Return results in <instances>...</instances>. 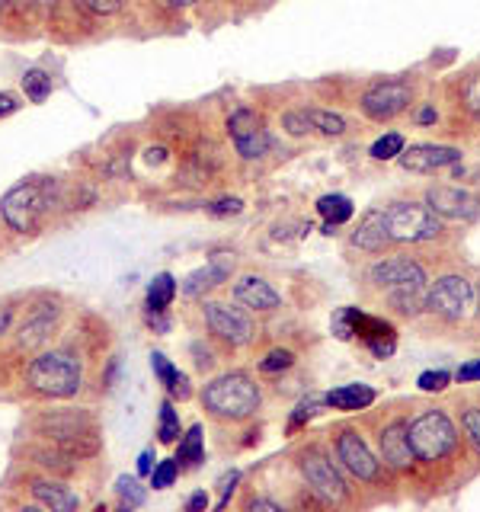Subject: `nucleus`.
Masks as SVG:
<instances>
[{
	"mask_svg": "<svg viewBox=\"0 0 480 512\" xmlns=\"http://www.w3.org/2000/svg\"><path fill=\"white\" fill-rule=\"evenodd\" d=\"M157 436H160V442H180V436H183V426H180V413L173 410V404L170 400H164L160 404V416H157Z\"/></svg>",
	"mask_w": 480,
	"mask_h": 512,
	"instance_id": "c85d7f7f",
	"label": "nucleus"
},
{
	"mask_svg": "<svg viewBox=\"0 0 480 512\" xmlns=\"http://www.w3.org/2000/svg\"><path fill=\"white\" fill-rule=\"evenodd\" d=\"M282 125H285V132H288V135H295V138L314 132L311 122H308V112H304V109H301V112H285V116H282Z\"/></svg>",
	"mask_w": 480,
	"mask_h": 512,
	"instance_id": "c9c22d12",
	"label": "nucleus"
},
{
	"mask_svg": "<svg viewBox=\"0 0 480 512\" xmlns=\"http://www.w3.org/2000/svg\"><path fill=\"white\" fill-rule=\"evenodd\" d=\"M23 90L32 103H45L48 96H52V77H48L45 71H26L23 74Z\"/></svg>",
	"mask_w": 480,
	"mask_h": 512,
	"instance_id": "7c9ffc66",
	"label": "nucleus"
},
{
	"mask_svg": "<svg viewBox=\"0 0 480 512\" xmlns=\"http://www.w3.org/2000/svg\"><path fill=\"white\" fill-rule=\"evenodd\" d=\"M416 96V84L407 77H388V80H375L372 87L362 93V112L372 122H391L400 112H407Z\"/></svg>",
	"mask_w": 480,
	"mask_h": 512,
	"instance_id": "0eeeda50",
	"label": "nucleus"
},
{
	"mask_svg": "<svg viewBox=\"0 0 480 512\" xmlns=\"http://www.w3.org/2000/svg\"><path fill=\"white\" fill-rule=\"evenodd\" d=\"M55 199V180L48 176H32V180L13 186L4 199H0V215L16 234H32L42 224L45 212Z\"/></svg>",
	"mask_w": 480,
	"mask_h": 512,
	"instance_id": "7ed1b4c3",
	"label": "nucleus"
},
{
	"mask_svg": "<svg viewBox=\"0 0 480 512\" xmlns=\"http://www.w3.org/2000/svg\"><path fill=\"white\" fill-rule=\"evenodd\" d=\"M308 112V122L311 128H317L320 135H343L346 132V119L336 116V112H327V109H304Z\"/></svg>",
	"mask_w": 480,
	"mask_h": 512,
	"instance_id": "c756f323",
	"label": "nucleus"
},
{
	"mask_svg": "<svg viewBox=\"0 0 480 512\" xmlns=\"http://www.w3.org/2000/svg\"><path fill=\"white\" fill-rule=\"evenodd\" d=\"M234 253L228 250H215L212 256H208V263L196 272H189L186 282H183V295L189 298H199L205 292H212V288L224 285L231 279V272H234Z\"/></svg>",
	"mask_w": 480,
	"mask_h": 512,
	"instance_id": "2eb2a0df",
	"label": "nucleus"
},
{
	"mask_svg": "<svg viewBox=\"0 0 480 512\" xmlns=\"http://www.w3.org/2000/svg\"><path fill=\"white\" fill-rule=\"evenodd\" d=\"M416 122H420V125H429V122H436V109H432V106H426V109L420 112V116H416Z\"/></svg>",
	"mask_w": 480,
	"mask_h": 512,
	"instance_id": "3c124183",
	"label": "nucleus"
},
{
	"mask_svg": "<svg viewBox=\"0 0 480 512\" xmlns=\"http://www.w3.org/2000/svg\"><path fill=\"white\" fill-rule=\"evenodd\" d=\"M237 480H240L237 471H231V474H224V477H221V493H224V496H221V503H218V506H228V496H231V490H234Z\"/></svg>",
	"mask_w": 480,
	"mask_h": 512,
	"instance_id": "c03bdc74",
	"label": "nucleus"
},
{
	"mask_svg": "<svg viewBox=\"0 0 480 512\" xmlns=\"http://www.w3.org/2000/svg\"><path fill=\"white\" fill-rule=\"evenodd\" d=\"M455 378L464 381V384H468V381H480V359H477V362H468V365H461Z\"/></svg>",
	"mask_w": 480,
	"mask_h": 512,
	"instance_id": "37998d69",
	"label": "nucleus"
},
{
	"mask_svg": "<svg viewBox=\"0 0 480 512\" xmlns=\"http://www.w3.org/2000/svg\"><path fill=\"white\" fill-rule=\"evenodd\" d=\"M55 320H58V308H52V304H36L32 314L26 317V324L20 327V346L23 349L42 346L48 336H52Z\"/></svg>",
	"mask_w": 480,
	"mask_h": 512,
	"instance_id": "412c9836",
	"label": "nucleus"
},
{
	"mask_svg": "<svg viewBox=\"0 0 480 512\" xmlns=\"http://www.w3.org/2000/svg\"><path fill=\"white\" fill-rule=\"evenodd\" d=\"M80 359L74 352H64V349H52V352H42L29 362L26 368V384L32 391H39L45 397H74L80 391Z\"/></svg>",
	"mask_w": 480,
	"mask_h": 512,
	"instance_id": "20e7f679",
	"label": "nucleus"
},
{
	"mask_svg": "<svg viewBox=\"0 0 480 512\" xmlns=\"http://www.w3.org/2000/svg\"><path fill=\"white\" fill-rule=\"evenodd\" d=\"M247 509H269V512H279L282 503L269 500V496H253V500H247Z\"/></svg>",
	"mask_w": 480,
	"mask_h": 512,
	"instance_id": "a18cd8bd",
	"label": "nucleus"
},
{
	"mask_svg": "<svg viewBox=\"0 0 480 512\" xmlns=\"http://www.w3.org/2000/svg\"><path fill=\"white\" fill-rule=\"evenodd\" d=\"M400 151H404V138H400L397 132H391V135H384V138H378L375 144H372V154L375 160H394Z\"/></svg>",
	"mask_w": 480,
	"mask_h": 512,
	"instance_id": "f704fd0d",
	"label": "nucleus"
},
{
	"mask_svg": "<svg viewBox=\"0 0 480 512\" xmlns=\"http://www.w3.org/2000/svg\"><path fill=\"white\" fill-rule=\"evenodd\" d=\"M260 384L247 372H228L205 384L202 407L218 420H250L260 410Z\"/></svg>",
	"mask_w": 480,
	"mask_h": 512,
	"instance_id": "f03ea898",
	"label": "nucleus"
},
{
	"mask_svg": "<svg viewBox=\"0 0 480 512\" xmlns=\"http://www.w3.org/2000/svg\"><path fill=\"white\" fill-rule=\"evenodd\" d=\"M317 212L327 218V234H333L336 224H343L352 218V199L349 196H340V192H330V196H320L317 199Z\"/></svg>",
	"mask_w": 480,
	"mask_h": 512,
	"instance_id": "393cba45",
	"label": "nucleus"
},
{
	"mask_svg": "<svg viewBox=\"0 0 480 512\" xmlns=\"http://www.w3.org/2000/svg\"><path fill=\"white\" fill-rule=\"evenodd\" d=\"M461 426H464V432H468L471 445L480 452V407H468V410H464Z\"/></svg>",
	"mask_w": 480,
	"mask_h": 512,
	"instance_id": "58836bf2",
	"label": "nucleus"
},
{
	"mask_svg": "<svg viewBox=\"0 0 480 512\" xmlns=\"http://www.w3.org/2000/svg\"><path fill=\"white\" fill-rule=\"evenodd\" d=\"M381 461H384V468H391V471H410L413 468V445H410V436H407V423L404 420H394L381 429Z\"/></svg>",
	"mask_w": 480,
	"mask_h": 512,
	"instance_id": "a211bd4d",
	"label": "nucleus"
},
{
	"mask_svg": "<svg viewBox=\"0 0 480 512\" xmlns=\"http://www.w3.org/2000/svg\"><path fill=\"white\" fill-rule=\"evenodd\" d=\"M116 493H119V503L125 509H138V506H144V500H148V493H144V487L138 484L135 477H119L116 480Z\"/></svg>",
	"mask_w": 480,
	"mask_h": 512,
	"instance_id": "2f4dec72",
	"label": "nucleus"
},
{
	"mask_svg": "<svg viewBox=\"0 0 480 512\" xmlns=\"http://www.w3.org/2000/svg\"><path fill=\"white\" fill-rule=\"evenodd\" d=\"M32 496L39 500V506L52 512H71L80 509V496L71 493L68 487L55 484V480H32Z\"/></svg>",
	"mask_w": 480,
	"mask_h": 512,
	"instance_id": "4be33fe9",
	"label": "nucleus"
},
{
	"mask_svg": "<svg viewBox=\"0 0 480 512\" xmlns=\"http://www.w3.org/2000/svg\"><path fill=\"white\" fill-rule=\"evenodd\" d=\"M349 244L365 250V253H381L384 247H388L391 237H388V228H384V212H378V208L365 212V218L359 221V228L352 231Z\"/></svg>",
	"mask_w": 480,
	"mask_h": 512,
	"instance_id": "aec40b11",
	"label": "nucleus"
},
{
	"mask_svg": "<svg viewBox=\"0 0 480 512\" xmlns=\"http://www.w3.org/2000/svg\"><path fill=\"white\" fill-rule=\"evenodd\" d=\"M176 474H180V461H176V458L157 461V464H154V471H151V487H154V490H167V487H173Z\"/></svg>",
	"mask_w": 480,
	"mask_h": 512,
	"instance_id": "473e14b6",
	"label": "nucleus"
},
{
	"mask_svg": "<svg viewBox=\"0 0 480 512\" xmlns=\"http://www.w3.org/2000/svg\"><path fill=\"white\" fill-rule=\"evenodd\" d=\"M407 436L413 445V455L426 464H436L458 448V432H455L452 420L445 416V410H423L407 426Z\"/></svg>",
	"mask_w": 480,
	"mask_h": 512,
	"instance_id": "423d86ee",
	"label": "nucleus"
},
{
	"mask_svg": "<svg viewBox=\"0 0 480 512\" xmlns=\"http://www.w3.org/2000/svg\"><path fill=\"white\" fill-rule=\"evenodd\" d=\"M368 279L388 292L397 314L416 317L426 304V272L410 256H388V260L375 263Z\"/></svg>",
	"mask_w": 480,
	"mask_h": 512,
	"instance_id": "f257e3e1",
	"label": "nucleus"
},
{
	"mask_svg": "<svg viewBox=\"0 0 480 512\" xmlns=\"http://www.w3.org/2000/svg\"><path fill=\"white\" fill-rule=\"evenodd\" d=\"M10 317H13V311H10V308L0 311V333H7V327H10Z\"/></svg>",
	"mask_w": 480,
	"mask_h": 512,
	"instance_id": "603ef678",
	"label": "nucleus"
},
{
	"mask_svg": "<svg viewBox=\"0 0 480 512\" xmlns=\"http://www.w3.org/2000/svg\"><path fill=\"white\" fill-rule=\"evenodd\" d=\"M80 4L93 13H116L122 7V0H80Z\"/></svg>",
	"mask_w": 480,
	"mask_h": 512,
	"instance_id": "79ce46f5",
	"label": "nucleus"
},
{
	"mask_svg": "<svg viewBox=\"0 0 480 512\" xmlns=\"http://www.w3.org/2000/svg\"><path fill=\"white\" fill-rule=\"evenodd\" d=\"M170 4H173V7H192L196 0H170Z\"/></svg>",
	"mask_w": 480,
	"mask_h": 512,
	"instance_id": "864d4df0",
	"label": "nucleus"
},
{
	"mask_svg": "<svg viewBox=\"0 0 480 512\" xmlns=\"http://www.w3.org/2000/svg\"><path fill=\"white\" fill-rule=\"evenodd\" d=\"M292 365H295V352L292 349H272L260 362V372L263 375H276V372H285V368H292Z\"/></svg>",
	"mask_w": 480,
	"mask_h": 512,
	"instance_id": "72a5a7b5",
	"label": "nucleus"
},
{
	"mask_svg": "<svg viewBox=\"0 0 480 512\" xmlns=\"http://www.w3.org/2000/svg\"><path fill=\"white\" fill-rule=\"evenodd\" d=\"M36 429L42 436L55 439V445L61 442H71L77 436H87V432H96V423L93 416L84 413V410H52V413H42Z\"/></svg>",
	"mask_w": 480,
	"mask_h": 512,
	"instance_id": "4468645a",
	"label": "nucleus"
},
{
	"mask_svg": "<svg viewBox=\"0 0 480 512\" xmlns=\"http://www.w3.org/2000/svg\"><path fill=\"white\" fill-rule=\"evenodd\" d=\"M205 506H208V493H205V490L192 493V496H189V503H186L189 512H199V509H205Z\"/></svg>",
	"mask_w": 480,
	"mask_h": 512,
	"instance_id": "09e8293b",
	"label": "nucleus"
},
{
	"mask_svg": "<svg viewBox=\"0 0 480 512\" xmlns=\"http://www.w3.org/2000/svg\"><path fill=\"white\" fill-rule=\"evenodd\" d=\"M205 324L218 340L231 346H247L253 340V320L240 308H231V304L205 301Z\"/></svg>",
	"mask_w": 480,
	"mask_h": 512,
	"instance_id": "9b49d317",
	"label": "nucleus"
},
{
	"mask_svg": "<svg viewBox=\"0 0 480 512\" xmlns=\"http://www.w3.org/2000/svg\"><path fill=\"white\" fill-rule=\"evenodd\" d=\"M426 205L439 218H452V221L480 218V199L474 196V192L458 189V186H432L426 192Z\"/></svg>",
	"mask_w": 480,
	"mask_h": 512,
	"instance_id": "ddd939ff",
	"label": "nucleus"
},
{
	"mask_svg": "<svg viewBox=\"0 0 480 512\" xmlns=\"http://www.w3.org/2000/svg\"><path fill=\"white\" fill-rule=\"evenodd\" d=\"M176 461L186 468H196L205 461V442H202V426H189L186 436H180V448H176Z\"/></svg>",
	"mask_w": 480,
	"mask_h": 512,
	"instance_id": "cd10ccee",
	"label": "nucleus"
},
{
	"mask_svg": "<svg viewBox=\"0 0 480 512\" xmlns=\"http://www.w3.org/2000/svg\"><path fill=\"white\" fill-rule=\"evenodd\" d=\"M151 368H154V375L160 378V384L167 388V394L170 397H180V400H186L189 394H192V388H189V378L176 368L164 352H151Z\"/></svg>",
	"mask_w": 480,
	"mask_h": 512,
	"instance_id": "5701e85b",
	"label": "nucleus"
},
{
	"mask_svg": "<svg viewBox=\"0 0 480 512\" xmlns=\"http://www.w3.org/2000/svg\"><path fill=\"white\" fill-rule=\"evenodd\" d=\"M397 157H400V167L410 173H436V170L458 164L461 151L448 148V144H410V148H404Z\"/></svg>",
	"mask_w": 480,
	"mask_h": 512,
	"instance_id": "dca6fc26",
	"label": "nucleus"
},
{
	"mask_svg": "<svg viewBox=\"0 0 480 512\" xmlns=\"http://www.w3.org/2000/svg\"><path fill=\"white\" fill-rule=\"evenodd\" d=\"M301 474L308 480V487L314 496H320L324 503H343L346 500V480L336 471V464L320 452V448H308L301 452Z\"/></svg>",
	"mask_w": 480,
	"mask_h": 512,
	"instance_id": "1a4fd4ad",
	"label": "nucleus"
},
{
	"mask_svg": "<svg viewBox=\"0 0 480 512\" xmlns=\"http://www.w3.org/2000/svg\"><path fill=\"white\" fill-rule=\"evenodd\" d=\"M176 298V279L170 272H160V276L151 279L148 285V311H160L164 314Z\"/></svg>",
	"mask_w": 480,
	"mask_h": 512,
	"instance_id": "bb28decb",
	"label": "nucleus"
},
{
	"mask_svg": "<svg viewBox=\"0 0 480 512\" xmlns=\"http://www.w3.org/2000/svg\"><path fill=\"white\" fill-rule=\"evenodd\" d=\"M352 317H356V308H340L333 314L330 327L336 333V340H352Z\"/></svg>",
	"mask_w": 480,
	"mask_h": 512,
	"instance_id": "e433bc0d",
	"label": "nucleus"
},
{
	"mask_svg": "<svg viewBox=\"0 0 480 512\" xmlns=\"http://www.w3.org/2000/svg\"><path fill=\"white\" fill-rule=\"evenodd\" d=\"M320 407H324V397H308V400H301V404L295 407V413H292V429H298L304 420H311V416L320 410Z\"/></svg>",
	"mask_w": 480,
	"mask_h": 512,
	"instance_id": "4c0bfd02",
	"label": "nucleus"
},
{
	"mask_svg": "<svg viewBox=\"0 0 480 512\" xmlns=\"http://www.w3.org/2000/svg\"><path fill=\"white\" fill-rule=\"evenodd\" d=\"M384 228L397 244H423V240H436L442 234V221L423 202L397 199L384 208Z\"/></svg>",
	"mask_w": 480,
	"mask_h": 512,
	"instance_id": "39448f33",
	"label": "nucleus"
},
{
	"mask_svg": "<svg viewBox=\"0 0 480 512\" xmlns=\"http://www.w3.org/2000/svg\"><path fill=\"white\" fill-rule=\"evenodd\" d=\"M458 103L464 112L480 119V64H474V68H468L458 77Z\"/></svg>",
	"mask_w": 480,
	"mask_h": 512,
	"instance_id": "a878e982",
	"label": "nucleus"
},
{
	"mask_svg": "<svg viewBox=\"0 0 480 512\" xmlns=\"http://www.w3.org/2000/svg\"><path fill=\"white\" fill-rule=\"evenodd\" d=\"M16 106H20V103H16V96H10V93H0V119L10 116V112H16Z\"/></svg>",
	"mask_w": 480,
	"mask_h": 512,
	"instance_id": "8fccbe9b",
	"label": "nucleus"
},
{
	"mask_svg": "<svg viewBox=\"0 0 480 512\" xmlns=\"http://www.w3.org/2000/svg\"><path fill=\"white\" fill-rule=\"evenodd\" d=\"M144 320H148V327H154V330H160V333H167V330H170V320H167V317H160V311H148V314H144Z\"/></svg>",
	"mask_w": 480,
	"mask_h": 512,
	"instance_id": "49530a36",
	"label": "nucleus"
},
{
	"mask_svg": "<svg viewBox=\"0 0 480 512\" xmlns=\"http://www.w3.org/2000/svg\"><path fill=\"white\" fill-rule=\"evenodd\" d=\"M336 455H340L343 468L349 474H356L359 480H368V484H375L381 477V461L372 455V448L365 445V439L359 436L356 429H340L336 432Z\"/></svg>",
	"mask_w": 480,
	"mask_h": 512,
	"instance_id": "f8f14e48",
	"label": "nucleus"
},
{
	"mask_svg": "<svg viewBox=\"0 0 480 512\" xmlns=\"http://www.w3.org/2000/svg\"><path fill=\"white\" fill-rule=\"evenodd\" d=\"M448 381H452V378H448V372H423L416 384H420V391L432 394V391H445Z\"/></svg>",
	"mask_w": 480,
	"mask_h": 512,
	"instance_id": "a19ab883",
	"label": "nucleus"
},
{
	"mask_svg": "<svg viewBox=\"0 0 480 512\" xmlns=\"http://www.w3.org/2000/svg\"><path fill=\"white\" fill-rule=\"evenodd\" d=\"M324 404L336 410H365L368 404H375V391L368 384H343L324 397Z\"/></svg>",
	"mask_w": 480,
	"mask_h": 512,
	"instance_id": "b1692460",
	"label": "nucleus"
},
{
	"mask_svg": "<svg viewBox=\"0 0 480 512\" xmlns=\"http://www.w3.org/2000/svg\"><path fill=\"white\" fill-rule=\"evenodd\" d=\"M154 452H151V448H148V452H141L138 455V474H151L154 471Z\"/></svg>",
	"mask_w": 480,
	"mask_h": 512,
	"instance_id": "de8ad7c7",
	"label": "nucleus"
},
{
	"mask_svg": "<svg viewBox=\"0 0 480 512\" xmlns=\"http://www.w3.org/2000/svg\"><path fill=\"white\" fill-rule=\"evenodd\" d=\"M228 135L240 157L260 160L269 151V132L263 125V116L250 106H237L228 116Z\"/></svg>",
	"mask_w": 480,
	"mask_h": 512,
	"instance_id": "9d476101",
	"label": "nucleus"
},
{
	"mask_svg": "<svg viewBox=\"0 0 480 512\" xmlns=\"http://www.w3.org/2000/svg\"><path fill=\"white\" fill-rule=\"evenodd\" d=\"M471 301H474V285L452 272V276L436 279V285L429 288L426 308L436 317L448 320V324H458V320L471 311Z\"/></svg>",
	"mask_w": 480,
	"mask_h": 512,
	"instance_id": "6e6552de",
	"label": "nucleus"
},
{
	"mask_svg": "<svg viewBox=\"0 0 480 512\" xmlns=\"http://www.w3.org/2000/svg\"><path fill=\"white\" fill-rule=\"evenodd\" d=\"M234 298L244 304L247 311H260V314L276 311L279 304H282V295L266 279H260V276H244V279H240L234 285Z\"/></svg>",
	"mask_w": 480,
	"mask_h": 512,
	"instance_id": "6ab92c4d",
	"label": "nucleus"
},
{
	"mask_svg": "<svg viewBox=\"0 0 480 512\" xmlns=\"http://www.w3.org/2000/svg\"><path fill=\"white\" fill-rule=\"evenodd\" d=\"M208 212H212L215 218L240 215V212H244V202H240L237 196H224V199H218V202H212V205H208Z\"/></svg>",
	"mask_w": 480,
	"mask_h": 512,
	"instance_id": "ea45409f",
	"label": "nucleus"
},
{
	"mask_svg": "<svg viewBox=\"0 0 480 512\" xmlns=\"http://www.w3.org/2000/svg\"><path fill=\"white\" fill-rule=\"evenodd\" d=\"M352 336H359V340L372 349L375 359H388L397 346V330L388 324V320L368 317L359 308H356V317H352Z\"/></svg>",
	"mask_w": 480,
	"mask_h": 512,
	"instance_id": "f3484780",
	"label": "nucleus"
}]
</instances>
